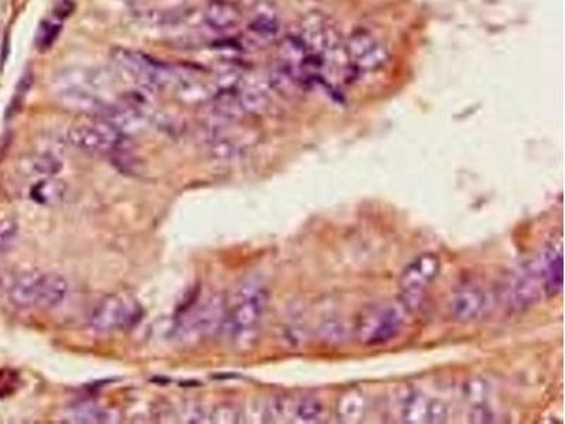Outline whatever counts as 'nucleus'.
Masks as SVG:
<instances>
[{
  "instance_id": "obj_25",
  "label": "nucleus",
  "mask_w": 565,
  "mask_h": 424,
  "mask_svg": "<svg viewBox=\"0 0 565 424\" xmlns=\"http://www.w3.org/2000/svg\"><path fill=\"white\" fill-rule=\"evenodd\" d=\"M322 339L327 340L328 342H334V344H341L343 340L346 339L345 325L338 321H329L321 327Z\"/></svg>"
},
{
  "instance_id": "obj_23",
  "label": "nucleus",
  "mask_w": 565,
  "mask_h": 424,
  "mask_svg": "<svg viewBox=\"0 0 565 424\" xmlns=\"http://www.w3.org/2000/svg\"><path fill=\"white\" fill-rule=\"evenodd\" d=\"M19 238V224L14 218H0V253L13 248Z\"/></svg>"
},
{
  "instance_id": "obj_15",
  "label": "nucleus",
  "mask_w": 565,
  "mask_h": 424,
  "mask_svg": "<svg viewBox=\"0 0 565 424\" xmlns=\"http://www.w3.org/2000/svg\"><path fill=\"white\" fill-rule=\"evenodd\" d=\"M175 95L185 104H206L211 102L215 97V86L206 84V81L199 80L191 74H177V80L173 85Z\"/></svg>"
},
{
  "instance_id": "obj_16",
  "label": "nucleus",
  "mask_w": 565,
  "mask_h": 424,
  "mask_svg": "<svg viewBox=\"0 0 565 424\" xmlns=\"http://www.w3.org/2000/svg\"><path fill=\"white\" fill-rule=\"evenodd\" d=\"M67 294H69V283L66 277L59 273H44L37 308H59L60 304L66 300Z\"/></svg>"
},
{
  "instance_id": "obj_26",
  "label": "nucleus",
  "mask_w": 565,
  "mask_h": 424,
  "mask_svg": "<svg viewBox=\"0 0 565 424\" xmlns=\"http://www.w3.org/2000/svg\"><path fill=\"white\" fill-rule=\"evenodd\" d=\"M448 419V407L439 399H430L427 423H444Z\"/></svg>"
},
{
  "instance_id": "obj_14",
  "label": "nucleus",
  "mask_w": 565,
  "mask_h": 424,
  "mask_svg": "<svg viewBox=\"0 0 565 424\" xmlns=\"http://www.w3.org/2000/svg\"><path fill=\"white\" fill-rule=\"evenodd\" d=\"M204 21L216 33L237 30L242 21L239 7L230 0H209L203 12Z\"/></svg>"
},
{
  "instance_id": "obj_7",
  "label": "nucleus",
  "mask_w": 565,
  "mask_h": 424,
  "mask_svg": "<svg viewBox=\"0 0 565 424\" xmlns=\"http://www.w3.org/2000/svg\"><path fill=\"white\" fill-rule=\"evenodd\" d=\"M67 140L74 148L91 153H117L124 148L126 136L122 135L109 122L100 121L78 124L69 129Z\"/></svg>"
},
{
  "instance_id": "obj_10",
  "label": "nucleus",
  "mask_w": 565,
  "mask_h": 424,
  "mask_svg": "<svg viewBox=\"0 0 565 424\" xmlns=\"http://www.w3.org/2000/svg\"><path fill=\"white\" fill-rule=\"evenodd\" d=\"M449 316L458 323L480 320L488 310V296L475 286H461L452 292L448 303Z\"/></svg>"
},
{
  "instance_id": "obj_11",
  "label": "nucleus",
  "mask_w": 565,
  "mask_h": 424,
  "mask_svg": "<svg viewBox=\"0 0 565 424\" xmlns=\"http://www.w3.org/2000/svg\"><path fill=\"white\" fill-rule=\"evenodd\" d=\"M247 31L256 42H274L281 31L280 18L276 7L269 2H257L250 11Z\"/></svg>"
},
{
  "instance_id": "obj_3",
  "label": "nucleus",
  "mask_w": 565,
  "mask_h": 424,
  "mask_svg": "<svg viewBox=\"0 0 565 424\" xmlns=\"http://www.w3.org/2000/svg\"><path fill=\"white\" fill-rule=\"evenodd\" d=\"M343 47L351 83L381 71L386 64V47L376 36L365 28L352 31L350 37L343 42Z\"/></svg>"
},
{
  "instance_id": "obj_2",
  "label": "nucleus",
  "mask_w": 565,
  "mask_h": 424,
  "mask_svg": "<svg viewBox=\"0 0 565 424\" xmlns=\"http://www.w3.org/2000/svg\"><path fill=\"white\" fill-rule=\"evenodd\" d=\"M268 306L266 290L247 283L233 294L232 301L226 304L222 328L232 337H240L254 332L261 323Z\"/></svg>"
},
{
  "instance_id": "obj_27",
  "label": "nucleus",
  "mask_w": 565,
  "mask_h": 424,
  "mask_svg": "<svg viewBox=\"0 0 565 424\" xmlns=\"http://www.w3.org/2000/svg\"><path fill=\"white\" fill-rule=\"evenodd\" d=\"M492 419H494V414L490 412L489 407L480 406V404H475L470 414V420L472 423H490V421H494Z\"/></svg>"
},
{
  "instance_id": "obj_28",
  "label": "nucleus",
  "mask_w": 565,
  "mask_h": 424,
  "mask_svg": "<svg viewBox=\"0 0 565 424\" xmlns=\"http://www.w3.org/2000/svg\"><path fill=\"white\" fill-rule=\"evenodd\" d=\"M213 419H215L216 423H233L239 419L237 412L233 411L232 407H218L214 414Z\"/></svg>"
},
{
  "instance_id": "obj_12",
  "label": "nucleus",
  "mask_w": 565,
  "mask_h": 424,
  "mask_svg": "<svg viewBox=\"0 0 565 424\" xmlns=\"http://www.w3.org/2000/svg\"><path fill=\"white\" fill-rule=\"evenodd\" d=\"M44 273L40 270H24L12 280L9 300L19 308H37Z\"/></svg>"
},
{
  "instance_id": "obj_22",
  "label": "nucleus",
  "mask_w": 565,
  "mask_h": 424,
  "mask_svg": "<svg viewBox=\"0 0 565 424\" xmlns=\"http://www.w3.org/2000/svg\"><path fill=\"white\" fill-rule=\"evenodd\" d=\"M322 406L319 400L307 399L298 400L297 404L293 407V418L298 423H317L321 420Z\"/></svg>"
},
{
  "instance_id": "obj_19",
  "label": "nucleus",
  "mask_w": 565,
  "mask_h": 424,
  "mask_svg": "<svg viewBox=\"0 0 565 424\" xmlns=\"http://www.w3.org/2000/svg\"><path fill=\"white\" fill-rule=\"evenodd\" d=\"M429 397L417 392H408L401 400V420L405 423H427Z\"/></svg>"
},
{
  "instance_id": "obj_4",
  "label": "nucleus",
  "mask_w": 565,
  "mask_h": 424,
  "mask_svg": "<svg viewBox=\"0 0 565 424\" xmlns=\"http://www.w3.org/2000/svg\"><path fill=\"white\" fill-rule=\"evenodd\" d=\"M226 303L218 294H209L187 310L180 318L175 332L184 341L199 340L222 330Z\"/></svg>"
},
{
  "instance_id": "obj_18",
  "label": "nucleus",
  "mask_w": 565,
  "mask_h": 424,
  "mask_svg": "<svg viewBox=\"0 0 565 424\" xmlns=\"http://www.w3.org/2000/svg\"><path fill=\"white\" fill-rule=\"evenodd\" d=\"M66 184L54 177H47L33 186L30 196L36 203L42 205H57L66 197Z\"/></svg>"
},
{
  "instance_id": "obj_21",
  "label": "nucleus",
  "mask_w": 565,
  "mask_h": 424,
  "mask_svg": "<svg viewBox=\"0 0 565 424\" xmlns=\"http://www.w3.org/2000/svg\"><path fill=\"white\" fill-rule=\"evenodd\" d=\"M109 413L103 411L102 407L91 406H77L74 411L67 414L64 421L69 423H107L109 421Z\"/></svg>"
},
{
  "instance_id": "obj_20",
  "label": "nucleus",
  "mask_w": 565,
  "mask_h": 424,
  "mask_svg": "<svg viewBox=\"0 0 565 424\" xmlns=\"http://www.w3.org/2000/svg\"><path fill=\"white\" fill-rule=\"evenodd\" d=\"M28 169L36 176L54 177L61 169V163L52 153H36L28 159Z\"/></svg>"
},
{
  "instance_id": "obj_17",
  "label": "nucleus",
  "mask_w": 565,
  "mask_h": 424,
  "mask_svg": "<svg viewBox=\"0 0 565 424\" xmlns=\"http://www.w3.org/2000/svg\"><path fill=\"white\" fill-rule=\"evenodd\" d=\"M367 409V397L363 396L359 390H348L338 399L335 407L336 418L343 423H357L365 418Z\"/></svg>"
},
{
  "instance_id": "obj_13",
  "label": "nucleus",
  "mask_w": 565,
  "mask_h": 424,
  "mask_svg": "<svg viewBox=\"0 0 565 424\" xmlns=\"http://www.w3.org/2000/svg\"><path fill=\"white\" fill-rule=\"evenodd\" d=\"M542 272L543 289L548 297L559 296L562 292V239L548 244L538 263Z\"/></svg>"
},
{
  "instance_id": "obj_8",
  "label": "nucleus",
  "mask_w": 565,
  "mask_h": 424,
  "mask_svg": "<svg viewBox=\"0 0 565 424\" xmlns=\"http://www.w3.org/2000/svg\"><path fill=\"white\" fill-rule=\"evenodd\" d=\"M403 317L398 308L382 306L365 311L358 321V340L362 344L379 345L393 340L400 332Z\"/></svg>"
},
{
  "instance_id": "obj_24",
  "label": "nucleus",
  "mask_w": 565,
  "mask_h": 424,
  "mask_svg": "<svg viewBox=\"0 0 565 424\" xmlns=\"http://www.w3.org/2000/svg\"><path fill=\"white\" fill-rule=\"evenodd\" d=\"M60 31H61V25L59 21L55 20H44L37 33V47L40 50H47L54 44L55 40L59 37Z\"/></svg>"
},
{
  "instance_id": "obj_9",
  "label": "nucleus",
  "mask_w": 565,
  "mask_h": 424,
  "mask_svg": "<svg viewBox=\"0 0 565 424\" xmlns=\"http://www.w3.org/2000/svg\"><path fill=\"white\" fill-rule=\"evenodd\" d=\"M543 293L545 289H543L542 272H540V266L536 263L523 266L514 275L507 290V297L512 308L518 310L531 308L533 304L537 303Z\"/></svg>"
},
{
  "instance_id": "obj_5",
  "label": "nucleus",
  "mask_w": 565,
  "mask_h": 424,
  "mask_svg": "<svg viewBox=\"0 0 565 424\" xmlns=\"http://www.w3.org/2000/svg\"><path fill=\"white\" fill-rule=\"evenodd\" d=\"M440 259L434 253H423L408 265L400 276V303L408 311H417L424 300L427 286L439 276Z\"/></svg>"
},
{
  "instance_id": "obj_1",
  "label": "nucleus",
  "mask_w": 565,
  "mask_h": 424,
  "mask_svg": "<svg viewBox=\"0 0 565 424\" xmlns=\"http://www.w3.org/2000/svg\"><path fill=\"white\" fill-rule=\"evenodd\" d=\"M110 57L117 68L122 69L126 76H132L146 90L173 88L177 80L179 69L172 68L165 62L146 56L143 52L125 47H115L110 52Z\"/></svg>"
},
{
  "instance_id": "obj_6",
  "label": "nucleus",
  "mask_w": 565,
  "mask_h": 424,
  "mask_svg": "<svg viewBox=\"0 0 565 424\" xmlns=\"http://www.w3.org/2000/svg\"><path fill=\"white\" fill-rule=\"evenodd\" d=\"M141 317V306L133 299L112 294L96 304L91 314L90 324L96 332L108 334L133 327Z\"/></svg>"
}]
</instances>
